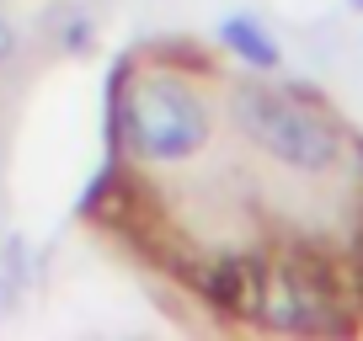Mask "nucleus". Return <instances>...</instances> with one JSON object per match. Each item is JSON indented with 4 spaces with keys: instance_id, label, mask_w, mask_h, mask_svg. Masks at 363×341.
Listing matches in <instances>:
<instances>
[{
    "instance_id": "nucleus-1",
    "label": "nucleus",
    "mask_w": 363,
    "mask_h": 341,
    "mask_svg": "<svg viewBox=\"0 0 363 341\" xmlns=\"http://www.w3.org/2000/svg\"><path fill=\"white\" fill-rule=\"evenodd\" d=\"M235 117L267 155L289 160L299 170H320L337 160V128L310 102H299V96L267 91V86H246L235 96Z\"/></svg>"
},
{
    "instance_id": "nucleus-2",
    "label": "nucleus",
    "mask_w": 363,
    "mask_h": 341,
    "mask_svg": "<svg viewBox=\"0 0 363 341\" xmlns=\"http://www.w3.org/2000/svg\"><path fill=\"white\" fill-rule=\"evenodd\" d=\"M128 134L145 155L155 160H177L193 155L208 134V117L193 96L171 86V80H145L134 96H128Z\"/></svg>"
},
{
    "instance_id": "nucleus-3",
    "label": "nucleus",
    "mask_w": 363,
    "mask_h": 341,
    "mask_svg": "<svg viewBox=\"0 0 363 341\" xmlns=\"http://www.w3.org/2000/svg\"><path fill=\"white\" fill-rule=\"evenodd\" d=\"M225 43L235 48L240 59L262 64V69H272V64H278V48H272V37L262 33L257 22H246V16H230V22H225Z\"/></svg>"
},
{
    "instance_id": "nucleus-4",
    "label": "nucleus",
    "mask_w": 363,
    "mask_h": 341,
    "mask_svg": "<svg viewBox=\"0 0 363 341\" xmlns=\"http://www.w3.org/2000/svg\"><path fill=\"white\" fill-rule=\"evenodd\" d=\"M6 54H11V27L0 22V59H6Z\"/></svg>"
}]
</instances>
